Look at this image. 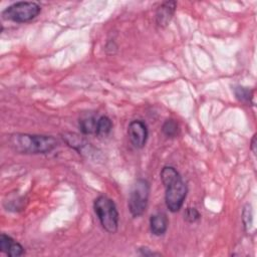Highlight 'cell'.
I'll return each mask as SVG.
<instances>
[{
  "label": "cell",
  "instance_id": "cell-1",
  "mask_svg": "<svg viewBox=\"0 0 257 257\" xmlns=\"http://www.w3.org/2000/svg\"><path fill=\"white\" fill-rule=\"evenodd\" d=\"M161 180L166 189L167 208L173 213L180 211L188 194V187L183 178L174 167L165 166L161 171Z\"/></svg>",
  "mask_w": 257,
  "mask_h": 257
},
{
  "label": "cell",
  "instance_id": "cell-2",
  "mask_svg": "<svg viewBox=\"0 0 257 257\" xmlns=\"http://www.w3.org/2000/svg\"><path fill=\"white\" fill-rule=\"evenodd\" d=\"M9 146L20 154H46L57 147V141L51 136L13 134L9 137Z\"/></svg>",
  "mask_w": 257,
  "mask_h": 257
},
{
  "label": "cell",
  "instance_id": "cell-3",
  "mask_svg": "<svg viewBox=\"0 0 257 257\" xmlns=\"http://www.w3.org/2000/svg\"><path fill=\"white\" fill-rule=\"evenodd\" d=\"M93 210L101 227L108 233H115L118 228L119 214L114 202L104 196H98L93 202Z\"/></svg>",
  "mask_w": 257,
  "mask_h": 257
},
{
  "label": "cell",
  "instance_id": "cell-4",
  "mask_svg": "<svg viewBox=\"0 0 257 257\" xmlns=\"http://www.w3.org/2000/svg\"><path fill=\"white\" fill-rule=\"evenodd\" d=\"M40 12L41 7L38 3L32 1H19L6 7L1 15L4 20L25 23L36 18Z\"/></svg>",
  "mask_w": 257,
  "mask_h": 257
},
{
  "label": "cell",
  "instance_id": "cell-5",
  "mask_svg": "<svg viewBox=\"0 0 257 257\" xmlns=\"http://www.w3.org/2000/svg\"><path fill=\"white\" fill-rule=\"evenodd\" d=\"M150 197V183L145 179H138L130 193L128 210L133 217H141L147 210Z\"/></svg>",
  "mask_w": 257,
  "mask_h": 257
},
{
  "label": "cell",
  "instance_id": "cell-6",
  "mask_svg": "<svg viewBox=\"0 0 257 257\" xmlns=\"http://www.w3.org/2000/svg\"><path fill=\"white\" fill-rule=\"evenodd\" d=\"M127 136L135 148L142 149L146 145L149 137V131L146 122L142 119L131 121L127 126Z\"/></svg>",
  "mask_w": 257,
  "mask_h": 257
},
{
  "label": "cell",
  "instance_id": "cell-7",
  "mask_svg": "<svg viewBox=\"0 0 257 257\" xmlns=\"http://www.w3.org/2000/svg\"><path fill=\"white\" fill-rule=\"evenodd\" d=\"M177 8L176 1H165L157 9L156 22L160 27H166L172 20Z\"/></svg>",
  "mask_w": 257,
  "mask_h": 257
},
{
  "label": "cell",
  "instance_id": "cell-8",
  "mask_svg": "<svg viewBox=\"0 0 257 257\" xmlns=\"http://www.w3.org/2000/svg\"><path fill=\"white\" fill-rule=\"evenodd\" d=\"M169 221L167 215L164 213H157L150 218L151 232L156 236H162L167 232Z\"/></svg>",
  "mask_w": 257,
  "mask_h": 257
},
{
  "label": "cell",
  "instance_id": "cell-9",
  "mask_svg": "<svg viewBox=\"0 0 257 257\" xmlns=\"http://www.w3.org/2000/svg\"><path fill=\"white\" fill-rule=\"evenodd\" d=\"M62 139L67 146H69L70 148L74 149L77 152H81L89 145L83 137L75 133H64L62 134Z\"/></svg>",
  "mask_w": 257,
  "mask_h": 257
},
{
  "label": "cell",
  "instance_id": "cell-10",
  "mask_svg": "<svg viewBox=\"0 0 257 257\" xmlns=\"http://www.w3.org/2000/svg\"><path fill=\"white\" fill-rule=\"evenodd\" d=\"M96 116L92 113H86L81 118H79L78 126L80 132L83 135H91L95 134L96 131V123H97Z\"/></svg>",
  "mask_w": 257,
  "mask_h": 257
},
{
  "label": "cell",
  "instance_id": "cell-11",
  "mask_svg": "<svg viewBox=\"0 0 257 257\" xmlns=\"http://www.w3.org/2000/svg\"><path fill=\"white\" fill-rule=\"evenodd\" d=\"M111 128H112V122L110 118L106 115H101L97 119L95 135H97L98 137H106L110 133Z\"/></svg>",
  "mask_w": 257,
  "mask_h": 257
},
{
  "label": "cell",
  "instance_id": "cell-12",
  "mask_svg": "<svg viewBox=\"0 0 257 257\" xmlns=\"http://www.w3.org/2000/svg\"><path fill=\"white\" fill-rule=\"evenodd\" d=\"M179 124L178 122L173 119V118H169L166 119L165 122L162 125V132L164 133V135L168 138H174L179 134Z\"/></svg>",
  "mask_w": 257,
  "mask_h": 257
},
{
  "label": "cell",
  "instance_id": "cell-13",
  "mask_svg": "<svg viewBox=\"0 0 257 257\" xmlns=\"http://www.w3.org/2000/svg\"><path fill=\"white\" fill-rule=\"evenodd\" d=\"M234 92L235 95L237 97L238 100L242 101V102H248L252 99L253 96V91L247 87H243V86H237L234 88Z\"/></svg>",
  "mask_w": 257,
  "mask_h": 257
},
{
  "label": "cell",
  "instance_id": "cell-14",
  "mask_svg": "<svg viewBox=\"0 0 257 257\" xmlns=\"http://www.w3.org/2000/svg\"><path fill=\"white\" fill-rule=\"evenodd\" d=\"M14 242H15V240L13 238H11L9 235H7L5 233H2L1 236H0V250H1V252L7 254Z\"/></svg>",
  "mask_w": 257,
  "mask_h": 257
},
{
  "label": "cell",
  "instance_id": "cell-15",
  "mask_svg": "<svg viewBox=\"0 0 257 257\" xmlns=\"http://www.w3.org/2000/svg\"><path fill=\"white\" fill-rule=\"evenodd\" d=\"M200 217H201V214L199 213V211L196 208L189 207L186 209V211L184 213V219L188 223H195L200 219Z\"/></svg>",
  "mask_w": 257,
  "mask_h": 257
},
{
  "label": "cell",
  "instance_id": "cell-16",
  "mask_svg": "<svg viewBox=\"0 0 257 257\" xmlns=\"http://www.w3.org/2000/svg\"><path fill=\"white\" fill-rule=\"evenodd\" d=\"M242 220H243L246 230H249V227L252 225V210H251V206L249 204H247L244 207V210L242 213Z\"/></svg>",
  "mask_w": 257,
  "mask_h": 257
},
{
  "label": "cell",
  "instance_id": "cell-17",
  "mask_svg": "<svg viewBox=\"0 0 257 257\" xmlns=\"http://www.w3.org/2000/svg\"><path fill=\"white\" fill-rule=\"evenodd\" d=\"M23 254H24V248H23V246H22L20 243L16 242V241L13 243V245L11 246L10 250H9L8 253H7V255H8L9 257H18V256H21V255H23Z\"/></svg>",
  "mask_w": 257,
  "mask_h": 257
},
{
  "label": "cell",
  "instance_id": "cell-18",
  "mask_svg": "<svg viewBox=\"0 0 257 257\" xmlns=\"http://www.w3.org/2000/svg\"><path fill=\"white\" fill-rule=\"evenodd\" d=\"M140 252H141V254L142 255H144V256H154V255H160L159 253H156V252H153V251H151L149 248H147V247H142V248H140Z\"/></svg>",
  "mask_w": 257,
  "mask_h": 257
},
{
  "label": "cell",
  "instance_id": "cell-19",
  "mask_svg": "<svg viewBox=\"0 0 257 257\" xmlns=\"http://www.w3.org/2000/svg\"><path fill=\"white\" fill-rule=\"evenodd\" d=\"M250 149L253 152V154H256V135L253 136L252 140H251V145H250Z\"/></svg>",
  "mask_w": 257,
  "mask_h": 257
}]
</instances>
